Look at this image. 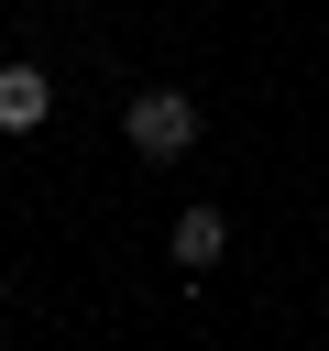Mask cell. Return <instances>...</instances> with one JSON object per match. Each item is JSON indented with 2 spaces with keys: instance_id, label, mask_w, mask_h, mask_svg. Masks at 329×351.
Returning <instances> with one entry per match:
<instances>
[{
  "instance_id": "cell-1",
  "label": "cell",
  "mask_w": 329,
  "mask_h": 351,
  "mask_svg": "<svg viewBox=\"0 0 329 351\" xmlns=\"http://www.w3.org/2000/svg\"><path fill=\"white\" fill-rule=\"evenodd\" d=\"M197 132H208L197 88H132V99H121V143H132L143 165H186Z\"/></svg>"
},
{
  "instance_id": "cell-2",
  "label": "cell",
  "mask_w": 329,
  "mask_h": 351,
  "mask_svg": "<svg viewBox=\"0 0 329 351\" xmlns=\"http://www.w3.org/2000/svg\"><path fill=\"white\" fill-rule=\"evenodd\" d=\"M44 121H55V77H44L33 55H11V66H0V132L22 143V132H44Z\"/></svg>"
},
{
  "instance_id": "cell-3",
  "label": "cell",
  "mask_w": 329,
  "mask_h": 351,
  "mask_svg": "<svg viewBox=\"0 0 329 351\" xmlns=\"http://www.w3.org/2000/svg\"><path fill=\"white\" fill-rule=\"evenodd\" d=\"M164 252L186 263V274H208V263H230V208H175V230H164Z\"/></svg>"
}]
</instances>
